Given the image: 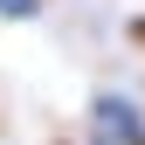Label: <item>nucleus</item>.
I'll return each mask as SVG.
<instances>
[{
    "instance_id": "1",
    "label": "nucleus",
    "mask_w": 145,
    "mask_h": 145,
    "mask_svg": "<svg viewBox=\"0 0 145 145\" xmlns=\"http://www.w3.org/2000/svg\"><path fill=\"white\" fill-rule=\"evenodd\" d=\"M90 138L97 145H145V111L124 90H97L90 97Z\"/></svg>"
},
{
    "instance_id": "2",
    "label": "nucleus",
    "mask_w": 145,
    "mask_h": 145,
    "mask_svg": "<svg viewBox=\"0 0 145 145\" xmlns=\"http://www.w3.org/2000/svg\"><path fill=\"white\" fill-rule=\"evenodd\" d=\"M42 0H0V21H35Z\"/></svg>"
},
{
    "instance_id": "3",
    "label": "nucleus",
    "mask_w": 145,
    "mask_h": 145,
    "mask_svg": "<svg viewBox=\"0 0 145 145\" xmlns=\"http://www.w3.org/2000/svg\"><path fill=\"white\" fill-rule=\"evenodd\" d=\"M48 145H76V138H48Z\"/></svg>"
}]
</instances>
